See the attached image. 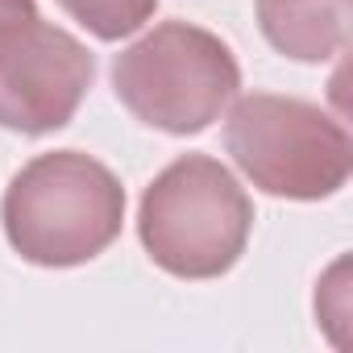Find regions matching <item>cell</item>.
<instances>
[{"mask_svg": "<svg viewBox=\"0 0 353 353\" xmlns=\"http://www.w3.org/2000/svg\"><path fill=\"white\" fill-rule=\"evenodd\" d=\"M0 221L9 245L26 262L50 270L83 266L121 237L125 188L92 154H38L13 174Z\"/></svg>", "mask_w": 353, "mask_h": 353, "instance_id": "cell-1", "label": "cell"}, {"mask_svg": "<svg viewBox=\"0 0 353 353\" xmlns=\"http://www.w3.org/2000/svg\"><path fill=\"white\" fill-rule=\"evenodd\" d=\"M54 5L63 13H71L92 38L100 42H121L129 34H137L154 9H158V0H54Z\"/></svg>", "mask_w": 353, "mask_h": 353, "instance_id": "cell-7", "label": "cell"}, {"mask_svg": "<svg viewBox=\"0 0 353 353\" xmlns=\"http://www.w3.org/2000/svg\"><path fill=\"white\" fill-rule=\"evenodd\" d=\"M92 79L96 59L67 30L42 17L0 30V129L30 137L63 129Z\"/></svg>", "mask_w": 353, "mask_h": 353, "instance_id": "cell-5", "label": "cell"}, {"mask_svg": "<svg viewBox=\"0 0 353 353\" xmlns=\"http://www.w3.org/2000/svg\"><path fill=\"white\" fill-rule=\"evenodd\" d=\"M254 204L233 170L208 154L174 158L145 188L137 237L174 279H221L250 245Z\"/></svg>", "mask_w": 353, "mask_h": 353, "instance_id": "cell-2", "label": "cell"}, {"mask_svg": "<svg viewBox=\"0 0 353 353\" xmlns=\"http://www.w3.org/2000/svg\"><path fill=\"white\" fill-rule=\"evenodd\" d=\"M225 150L241 174L279 200H328L349 183L353 145L336 117L312 100L254 92L225 121Z\"/></svg>", "mask_w": 353, "mask_h": 353, "instance_id": "cell-4", "label": "cell"}, {"mask_svg": "<svg viewBox=\"0 0 353 353\" xmlns=\"http://www.w3.org/2000/svg\"><path fill=\"white\" fill-rule=\"evenodd\" d=\"M117 100L150 129L204 133L241 92L233 50L188 21H162L112 59Z\"/></svg>", "mask_w": 353, "mask_h": 353, "instance_id": "cell-3", "label": "cell"}, {"mask_svg": "<svg viewBox=\"0 0 353 353\" xmlns=\"http://www.w3.org/2000/svg\"><path fill=\"white\" fill-rule=\"evenodd\" d=\"M266 42L295 63H328L349 42V0H258Z\"/></svg>", "mask_w": 353, "mask_h": 353, "instance_id": "cell-6", "label": "cell"}, {"mask_svg": "<svg viewBox=\"0 0 353 353\" xmlns=\"http://www.w3.org/2000/svg\"><path fill=\"white\" fill-rule=\"evenodd\" d=\"M34 17H38L34 0H0V30L17 26V21H34Z\"/></svg>", "mask_w": 353, "mask_h": 353, "instance_id": "cell-8", "label": "cell"}]
</instances>
